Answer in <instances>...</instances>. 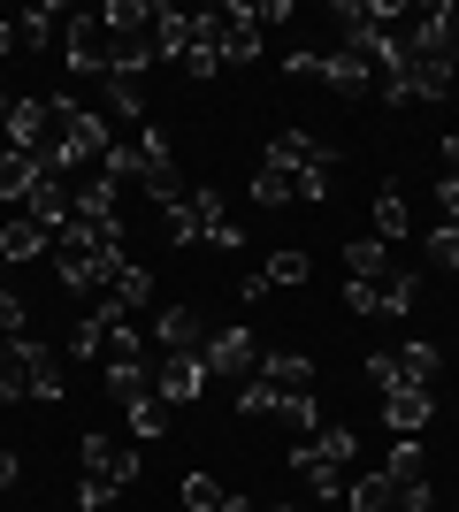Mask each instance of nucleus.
<instances>
[{
	"label": "nucleus",
	"instance_id": "c85d7f7f",
	"mask_svg": "<svg viewBox=\"0 0 459 512\" xmlns=\"http://www.w3.org/2000/svg\"><path fill=\"white\" fill-rule=\"evenodd\" d=\"M230 406H238L245 421H276V406H284V390H268L261 375H245V383H238V398H230Z\"/></svg>",
	"mask_w": 459,
	"mask_h": 512
},
{
	"label": "nucleus",
	"instance_id": "1a4fd4ad",
	"mask_svg": "<svg viewBox=\"0 0 459 512\" xmlns=\"http://www.w3.org/2000/svg\"><path fill=\"white\" fill-rule=\"evenodd\" d=\"M207 31H199V8H153V54L161 62H192Z\"/></svg>",
	"mask_w": 459,
	"mask_h": 512
},
{
	"label": "nucleus",
	"instance_id": "b1692460",
	"mask_svg": "<svg viewBox=\"0 0 459 512\" xmlns=\"http://www.w3.org/2000/svg\"><path fill=\"white\" fill-rule=\"evenodd\" d=\"M391 360H398V383H421V390H437V375H444V352H437V344H398Z\"/></svg>",
	"mask_w": 459,
	"mask_h": 512
},
{
	"label": "nucleus",
	"instance_id": "2eb2a0df",
	"mask_svg": "<svg viewBox=\"0 0 459 512\" xmlns=\"http://www.w3.org/2000/svg\"><path fill=\"white\" fill-rule=\"evenodd\" d=\"M69 207H77V184H69V176H39V184H31V199H23V214H31L39 230H62Z\"/></svg>",
	"mask_w": 459,
	"mask_h": 512
},
{
	"label": "nucleus",
	"instance_id": "f704fd0d",
	"mask_svg": "<svg viewBox=\"0 0 459 512\" xmlns=\"http://www.w3.org/2000/svg\"><path fill=\"white\" fill-rule=\"evenodd\" d=\"M421 253H429V268H459V230H452V222H437Z\"/></svg>",
	"mask_w": 459,
	"mask_h": 512
},
{
	"label": "nucleus",
	"instance_id": "f8f14e48",
	"mask_svg": "<svg viewBox=\"0 0 459 512\" xmlns=\"http://www.w3.org/2000/svg\"><path fill=\"white\" fill-rule=\"evenodd\" d=\"M199 360H207V375H230V383H245L261 352H253V337H245V329H215V337L199 344Z\"/></svg>",
	"mask_w": 459,
	"mask_h": 512
},
{
	"label": "nucleus",
	"instance_id": "f3484780",
	"mask_svg": "<svg viewBox=\"0 0 459 512\" xmlns=\"http://www.w3.org/2000/svg\"><path fill=\"white\" fill-rule=\"evenodd\" d=\"M414 299H421V276H414V268H383V276H375V314L406 321V314H414Z\"/></svg>",
	"mask_w": 459,
	"mask_h": 512
},
{
	"label": "nucleus",
	"instance_id": "a19ab883",
	"mask_svg": "<svg viewBox=\"0 0 459 512\" xmlns=\"http://www.w3.org/2000/svg\"><path fill=\"white\" fill-rule=\"evenodd\" d=\"M108 497L115 490H100V482H77V505H85V512H108Z\"/></svg>",
	"mask_w": 459,
	"mask_h": 512
},
{
	"label": "nucleus",
	"instance_id": "cd10ccee",
	"mask_svg": "<svg viewBox=\"0 0 459 512\" xmlns=\"http://www.w3.org/2000/svg\"><path fill=\"white\" fill-rule=\"evenodd\" d=\"M352 490V512H398V482L391 474H360V482H345Z\"/></svg>",
	"mask_w": 459,
	"mask_h": 512
},
{
	"label": "nucleus",
	"instance_id": "6ab92c4d",
	"mask_svg": "<svg viewBox=\"0 0 459 512\" xmlns=\"http://www.w3.org/2000/svg\"><path fill=\"white\" fill-rule=\"evenodd\" d=\"M39 176H46V169H39V153H16V146H0V199H8V207H23Z\"/></svg>",
	"mask_w": 459,
	"mask_h": 512
},
{
	"label": "nucleus",
	"instance_id": "72a5a7b5",
	"mask_svg": "<svg viewBox=\"0 0 459 512\" xmlns=\"http://www.w3.org/2000/svg\"><path fill=\"white\" fill-rule=\"evenodd\" d=\"M261 276H268V291H299L306 283V253H268Z\"/></svg>",
	"mask_w": 459,
	"mask_h": 512
},
{
	"label": "nucleus",
	"instance_id": "9b49d317",
	"mask_svg": "<svg viewBox=\"0 0 459 512\" xmlns=\"http://www.w3.org/2000/svg\"><path fill=\"white\" fill-rule=\"evenodd\" d=\"M383 421H391V436H421V428L437 421V390H421V383L383 390Z\"/></svg>",
	"mask_w": 459,
	"mask_h": 512
},
{
	"label": "nucleus",
	"instance_id": "aec40b11",
	"mask_svg": "<svg viewBox=\"0 0 459 512\" xmlns=\"http://www.w3.org/2000/svg\"><path fill=\"white\" fill-rule=\"evenodd\" d=\"M123 184H115V176H92V184H77V207L69 214H85V222H123Z\"/></svg>",
	"mask_w": 459,
	"mask_h": 512
},
{
	"label": "nucleus",
	"instance_id": "a211bd4d",
	"mask_svg": "<svg viewBox=\"0 0 459 512\" xmlns=\"http://www.w3.org/2000/svg\"><path fill=\"white\" fill-rule=\"evenodd\" d=\"M153 390V367L138 360V352H108V398L115 406H131V398H146Z\"/></svg>",
	"mask_w": 459,
	"mask_h": 512
},
{
	"label": "nucleus",
	"instance_id": "5701e85b",
	"mask_svg": "<svg viewBox=\"0 0 459 512\" xmlns=\"http://www.w3.org/2000/svg\"><path fill=\"white\" fill-rule=\"evenodd\" d=\"M54 31H69V8H31V16H16V46L23 54H46Z\"/></svg>",
	"mask_w": 459,
	"mask_h": 512
},
{
	"label": "nucleus",
	"instance_id": "ddd939ff",
	"mask_svg": "<svg viewBox=\"0 0 459 512\" xmlns=\"http://www.w3.org/2000/svg\"><path fill=\"white\" fill-rule=\"evenodd\" d=\"M146 337H153V352H199V344H207V329H199L192 306H161V314L146 321Z\"/></svg>",
	"mask_w": 459,
	"mask_h": 512
},
{
	"label": "nucleus",
	"instance_id": "393cba45",
	"mask_svg": "<svg viewBox=\"0 0 459 512\" xmlns=\"http://www.w3.org/2000/svg\"><path fill=\"white\" fill-rule=\"evenodd\" d=\"M383 268H391V245H383V237H352L345 245V283H375Z\"/></svg>",
	"mask_w": 459,
	"mask_h": 512
},
{
	"label": "nucleus",
	"instance_id": "dca6fc26",
	"mask_svg": "<svg viewBox=\"0 0 459 512\" xmlns=\"http://www.w3.org/2000/svg\"><path fill=\"white\" fill-rule=\"evenodd\" d=\"M16 153H46L54 130H46V100H8V130H0Z\"/></svg>",
	"mask_w": 459,
	"mask_h": 512
},
{
	"label": "nucleus",
	"instance_id": "7ed1b4c3",
	"mask_svg": "<svg viewBox=\"0 0 459 512\" xmlns=\"http://www.w3.org/2000/svg\"><path fill=\"white\" fill-rule=\"evenodd\" d=\"M199 31H207V46H215V62H253L261 54V8L253 0H230V8H199Z\"/></svg>",
	"mask_w": 459,
	"mask_h": 512
},
{
	"label": "nucleus",
	"instance_id": "4c0bfd02",
	"mask_svg": "<svg viewBox=\"0 0 459 512\" xmlns=\"http://www.w3.org/2000/svg\"><path fill=\"white\" fill-rule=\"evenodd\" d=\"M368 383L375 390H398V360H391V352H368Z\"/></svg>",
	"mask_w": 459,
	"mask_h": 512
},
{
	"label": "nucleus",
	"instance_id": "423d86ee",
	"mask_svg": "<svg viewBox=\"0 0 459 512\" xmlns=\"http://www.w3.org/2000/svg\"><path fill=\"white\" fill-rule=\"evenodd\" d=\"M8 367H16L23 398H46V406H54V398H62V390H69L62 360H54V352H46L39 337H16V344H8Z\"/></svg>",
	"mask_w": 459,
	"mask_h": 512
},
{
	"label": "nucleus",
	"instance_id": "e433bc0d",
	"mask_svg": "<svg viewBox=\"0 0 459 512\" xmlns=\"http://www.w3.org/2000/svg\"><path fill=\"white\" fill-rule=\"evenodd\" d=\"M437 505V490H429V474H421V482H406V490H398V512H429Z\"/></svg>",
	"mask_w": 459,
	"mask_h": 512
},
{
	"label": "nucleus",
	"instance_id": "c03bdc74",
	"mask_svg": "<svg viewBox=\"0 0 459 512\" xmlns=\"http://www.w3.org/2000/svg\"><path fill=\"white\" fill-rule=\"evenodd\" d=\"M276 512H291V505H276Z\"/></svg>",
	"mask_w": 459,
	"mask_h": 512
},
{
	"label": "nucleus",
	"instance_id": "0eeeda50",
	"mask_svg": "<svg viewBox=\"0 0 459 512\" xmlns=\"http://www.w3.org/2000/svg\"><path fill=\"white\" fill-rule=\"evenodd\" d=\"M199 390H207V360L199 352H161L153 360V398L161 406H192Z\"/></svg>",
	"mask_w": 459,
	"mask_h": 512
},
{
	"label": "nucleus",
	"instance_id": "c9c22d12",
	"mask_svg": "<svg viewBox=\"0 0 459 512\" xmlns=\"http://www.w3.org/2000/svg\"><path fill=\"white\" fill-rule=\"evenodd\" d=\"M16 337H23V299L0 291V344H16Z\"/></svg>",
	"mask_w": 459,
	"mask_h": 512
},
{
	"label": "nucleus",
	"instance_id": "a18cd8bd",
	"mask_svg": "<svg viewBox=\"0 0 459 512\" xmlns=\"http://www.w3.org/2000/svg\"><path fill=\"white\" fill-rule=\"evenodd\" d=\"M0 146H8V138H0Z\"/></svg>",
	"mask_w": 459,
	"mask_h": 512
},
{
	"label": "nucleus",
	"instance_id": "4468645a",
	"mask_svg": "<svg viewBox=\"0 0 459 512\" xmlns=\"http://www.w3.org/2000/svg\"><path fill=\"white\" fill-rule=\"evenodd\" d=\"M253 375H261L268 390H284V398H306V390H314V360H306V352H261Z\"/></svg>",
	"mask_w": 459,
	"mask_h": 512
},
{
	"label": "nucleus",
	"instance_id": "c756f323",
	"mask_svg": "<svg viewBox=\"0 0 459 512\" xmlns=\"http://www.w3.org/2000/svg\"><path fill=\"white\" fill-rule=\"evenodd\" d=\"M383 474H391L398 490H406V482H421V436H391V451H383Z\"/></svg>",
	"mask_w": 459,
	"mask_h": 512
},
{
	"label": "nucleus",
	"instance_id": "412c9836",
	"mask_svg": "<svg viewBox=\"0 0 459 512\" xmlns=\"http://www.w3.org/2000/svg\"><path fill=\"white\" fill-rule=\"evenodd\" d=\"M406 230H414V207H406V192H398V184H383V192H375V230H368V237L398 245Z\"/></svg>",
	"mask_w": 459,
	"mask_h": 512
},
{
	"label": "nucleus",
	"instance_id": "473e14b6",
	"mask_svg": "<svg viewBox=\"0 0 459 512\" xmlns=\"http://www.w3.org/2000/svg\"><path fill=\"white\" fill-rule=\"evenodd\" d=\"M184 505H192V512H222V505H230V490H222L215 474H184Z\"/></svg>",
	"mask_w": 459,
	"mask_h": 512
},
{
	"label": "nucleus",
	"instance_id": "39448f33",
	"mask_svg": "<svg viewBox=\"0 0 459 512\" xmlns=\"http://www.w3.org/2000/svg\"><path fill=\"white\" fill-rule=\"evenodd\" d=\"M62 54H69V69H77V77H100V69H115V31H108V16H100V8H92V16H69Z\"/></svg>",
	"mask_w": 459,
	"mask_h": 512
},
{
	"label": "nucleus",
	"instance_id": "79ce46f5",
	"mask_svg": "<svg viewBox=\"0 0 459 512\" xmlns=\"http://www.w3.org/2000/svg\"><path fill=\"white\" fill-rule=\"evenodd\" d=\"M16 482H23V459H16V451H0V490H16Z\"/></svg>",
	"mask_w": 459,
	"mask_h": 512
},
{
	"label": "nucleus",
	"instance_id": "58836bf2",
	"mask_svg": "<svg viewBox=\"0 0 459 512\" xmlns=\"http://www.w3.org/2000/svg\"><path fill=\"white\" fill-rule=\"evenodd\" d=\"M437 214L459 230V176H444V184H437Z\"/></svg>",
	"mask_w": 459,
	"mask_h": 512
},
{
	"label": "nucleus",
	"instance_id": "f257e3e1",
	"mask_svg": "<svg viewBox=\"0 0 459 512\" xmlns=\"http://www.w3.org/2000/svg\"><path fill=\"white\" fill-rule=\"evenodd\" d=\"M352 451H360V436L322 421L314 436H299V444H291V474L306 482V497L337 505V497H345V482H352Z\"/></svg>",
	"mask_w": 459,
	"mask_h": 512
},
{
	"label": "nucleus",
	"instance_id": "bb28decb",
	"mask_svg": "<svg viewBox=\"0 0 459 512\" xmlns=\"http://www.w3.org/2000/svg\"><path fill=\"white\" fill-rule=\"evenodd\" d=\"M253 199H261V207H299V176H291L284 161H261V169H253Z\"/></svg>",
	"mask_w": 459,
	"mask_h": 512
},
{
	"label": "nucleus",
	"instance_id": "9d476101",
	"mask_svg": "<svg viewBox=\"0 0 459 512\" xmlns=\"http://www.w3.org/2000/svg\"><path fill=\"white\" fill-rule=\"evenodd\" d=\"M146 306H153V276L123 260V268L108 276V291H100V314H108V329H115V321H138Z\"/></svg>",
	"mask_w": 459,
	"mask_h": 512
},
{
	"label": "nucleus",
	"instance_id": "f03ea898",
	"mask_svg": "<svg viewBox=\"0 0 459 512\" xmlns=\"http://www.w3.org/2000/svg\"><path fill=\"white\" fill-rule=\"evenodd\" d=\"M268 161H284V169L299 176V207H322V199H329V176H337V146H322L314 130H284V138L268 146Z\"/></svg>",
	"mask_w": 459,
	"mask_h": 512
},
{
	"label": "nucleus",
	"instance_id": "a878e982",
	"mask_svg": "<svg viewBox=\"0 0 459 512\" xmlns=\"http://www.w3.org/2000/svg\"><path fill=\"white\" fill-rule=\"evenodd\" d=\"M46 237H54V230H39L31 214H16V222H0V260H39Z\"/></svg>",
	"mask_w": 459,
	"mask_h": 512
},
{
	"label": "nucleus",
	"instance_id": "37998d69",
	"mask_svg": "<svg viewBox=\"0 0 459 512\" xmlns=\"http://www.w3.org/2000/svg\"><path fill=\"white\" fill-rule=\"evenodd\" d=\"M0 54H23V46H16V23H0Z\"/></svg>",
	"mask_w": 459,
	"mask_h": 512
},
{
	"label": "nucleus",
	"instance_id": "ea45409f",
	"mask_svg": "<svg viewBox=\"0 0 459 512\" xmlns=\"http://www.w3.org/2000/svg\"><path fill=\"white\" fill-rule=\"evenodd\" d=\"M345 306L352 314H375V283H345Z\"/></svg>",
	"mask_w": 459,
	"mask_h": 512
},
{
	"label": "nucleus",
	"instance_id": "49530a36",
	"mask_svg": "<svg viewBox=\"0 0 459 512\" xmlns=\"http://www.w3.org/2000/svg\"><path fill=\"white\" fill-rule=\"evenodd\" d=\"M222 512H230V505H222Z\"/></svg>",
	"mask_w": 459,
	"mask_h": 512
},
{
	"label": "nucleus",
	"instance_id": "20e7f679",
	"mask_svg": "<svg viewBox=\"0 0 459 512\" xmlns=\"http://www.w3.org/2000/svg\"><path fill=\"white\" fill-rule=\"evenodd\" d=\"M284 77H314V85H329L337 92V100H368L375 92V69L360 62V54H345V46H337V54H284Z\"/></svg>",
	"mask_w": 459,
	"mask_h": 512
},
{
	"label": "nucleus",
	"instance_id": "4be33fe9",
	"mask_svg": "<svg viewBox=\"0 0 459 512\" xmlns=\"http://www.w3.org/2000/svg\"><path fill=\"white\" fill-rule=\"evenodd\" d=\"M452 69L459 62H406V100H452Z\"/></svg>",
	"mask_w": 459,
	"mask_h": 512
},
{
	"label": "nucleus",
	"instance_id": "7c9ffc66",
	"mask_svg": "<svg viewBox=\"0 0 459 512\" xmlns=\"http://www.w3.org/2000/svg\"><path fill=\"white\" fill-rule=\"evenodd\" d=\"M123 421H131V436H138V444H153V436L169 428V406H161V398L146 390V398H131V406H123Z\"/></svg>",
	"mask_w": 459,
	"mask_h": 512
},
{
	"label": "nucleus",
	"instance_id": "6e6552de",
	"mask_svg": "<svg viewBox=\"0 0 459 512\" xmlns=\"http://www.w3.org/2000/svg\"><path fill=\"white\" fill-rule=\"evenodd\" d=\"M77 459H85V482H100V490H131V482H138V451H131V444L85 436V444H77Z\"/></svg>",
	"mask_w": 459,
	"mask_h": 512
},
{
	"label": "nucleus",
	"instance_id": "2f4dec72",
	"mask_svg": "<svg viewBox=\"0 0 459 512\" xmlns=\"http://www.w3.org/2000/svg\"><path fill=\"white\" fill-rule=\"evenodd\" d=\"M100 344H108V314L92 306L85 321H69V352H77V360H100Z\"/></svg>",
	"mask_w": 459,
	"mask_h": 512
}]
</instances>
